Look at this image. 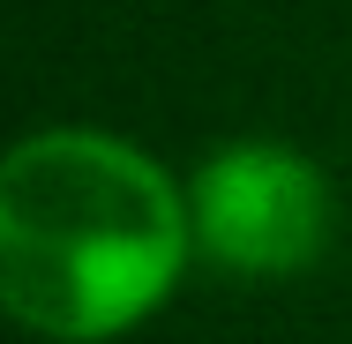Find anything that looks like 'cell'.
Listing matches in <instances>:
<instances>
[{
	"label": "cell",
	"instance_id": "1",
	"mask_svg": "<svg viewBox=\"0 0 352 344\" xmlns=\"http://www.w3.org/2000/svg\"><path fill=\"white\" fill-rule=\"evenodd\" d=\"M195 247L173 180L120 135L45 128L0 172L8 314L60 344H105L150 322Z\"/></svg>",
	"mask_w": 352,
	"mask_h": 344
},
{
	"label": "cell",
	"instance_id": "2",
	"mask_svg": "<svg viewBox=\"0 0 352 344\" xmlns=\"http://www.w3.org/2000/svg\"><path fill=\"white\" fill-rule=\"evenodd\" d=\"M195 247L232 277H300L330 247V180L285 142H225L188 187Z\"/></svg>",
	"mask_w": 352,
	"mask_h": 344
}]
</instances>
